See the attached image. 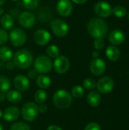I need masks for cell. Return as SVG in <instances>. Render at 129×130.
Instances as JSON below:
<instances>
[{
	"mask_svg": "<svg viewBox=\"0 0 129 130\" xmlns=\"http://www.w3.org/2000/svg\"><path fill=\"white\" fill-rule=\"evenodd\" d=\"M106 56L110 61L116 62L119 59L121 52L116 46H109L106 50Z\"/></svg>",
	"mask_w": 129,
	"mask_h": 130,
	"instance_id": "ac0fdd59",
	"label": "cell"
},
{
	"mask_svg": "<svg viewBox=\"0 0 129 130\" xmlns=\"http://www.w3.org/2000/svg\"><path fill=\"white\" fill-rule=\"evenodd\" d=\"M5 2H6V0H0V6L3 5L5 3Z\"/></svg>",
	"mask_w": 129,
	"mask_h": 130,
	"instance_id": "b9f144b4",
	"label": "cell"
},
{
	"mask_svg": "<svg viewBox=\"0 0 129 130\" xmlns=\"http://www.w3.org/2000/svg\"><path fill=\"white\" fill-rule=\"evenodd\" d=\"M128 20H129V12H128Z\"/></svg>",
	"mask_w": 129,
	"mask_h": 130,
	"instance_id": "7dc6e473",
	"label": "cell"
},
{
	"mask_svg": "<svg viewBox=\"0 0 129 130\" xmlns=\"http://www.w3.org/2000/svg\"><path fill=\"white\" fill-rule=\"evenodd\" d=\"M109 40L113 46L122 44L125 40V34L119 29L113 30L109 35Z\"/></svg>",
	"mask_w": 129,
	"mask_h": 130,
	"instance_id": "9a60e30c",
	"label": "cell"
},
{
	"mask_svg": "<svg viewBox=\"0 0 129 130\" xmlns=\"http://www.w3.org/2000/svg\"><path fill=\"white\" fill-rule=\"evenodd\" d=\"M87 31L94 38H103L108 32V24L101 18H93L87 23Z\"/></svg>",
	"mask_w": 129,
	"mask_h": 130,
	"instance_id": "6da1fadb",
	"label": "cell"
},
{
	"mask_svg": "<svg viewBox=\"0 0 129 130\" xmlns=\"http://www.w3.org/2000/svg\"><path fill=\"white\" fill-rule=\"evenodd\" d=\"M114 81L111 77L105 76L101 78L97 83L96 88H97L98 91L101 94H109L111 92L114 88Z\"/></svg>",
	"mask_w": 129,
	"mask_h": 130,
	"instance_id": "9c48e42d",
	"label": "cell"
},
{
	"mask_svg": "<svg viewBox=\"0 0 129 130\" xmlns=\"http://www.w3.org/2000/svg\"><path fill=\"white\" fill-rule=\"evenodd\" d=\"M12 1H18V0H12Z\"/></svg>",
	"mask_w": 129,
	"mask_h": 130,
	"instance_id": "bcb514c9",
	"label": "cell"
},
{
	"mask_svg": "<svg viewBox=\"0 0 129 130\" xmlns=\"http://www.w3.org/2000/svg\"><path fill=\"white\" fill-rule=\"evenodd\" d=\"M36 78V83L40 89H46L51 85V78L46 75L40 74Z\"/></svg>",
	"mask_w": 129,
	"mask_h": 130,
	"instance_id": "ffe728a7",
	"label": "cell"
},
{
	"mask_svg": "<svg viewBox=\"0 0 129 130\" xmlns=\"http://www.w3.org/2000/svg\"><path fill=\"white\" fill-rule=\"evenodd\" d=\"M99 53H98V51H94L93 52V53H92V56L94 57V59H97V58H98L99 57Z\"/></svg>",
	"mask_w": 129,
	"mask_h": 130,
	"instance_id": "60d3db41",
	"label": "cell"
},
{
	"mask_svg": "<svg viewBox=\"0 0 129 130\" xmlns=\"http://www.w3.org/2000/svg\"><path fill=\"white\" fill-rule=\"evenodd\" d=\"M8 40V34L4 29L0 28V45H4Z\"/></svg>",
	"mask_w": 129,
	"mask_h": 130,
	"instance_id": "d6a6232c",
	"label": "cell"
},
{
	"mask_svg": "<svg viewBox=\"0 0 129 130\" xmlns=\"http://www.w3.org/2000/svg\"><path fill=\"white\" fill-rule=\"evenodd\" d=\"M53 67L56 73L60 75L65 74L70 68V61L65 56H59L54 60Z\"/></svg>",
	"mask_w": 129,
	"mask_h": 130,
	"instance_id": "ba28073f",
	"label": "cell"
},
{
	"mask_svg": "<svg viewBox=\"0 0 129 130\" xmlns=\"http://www.w3.org/2000/svg\"><path fill=\"white\" fill-rule=\"evenodd\" d=\"M51 29L53 34L58 37H65L69 31L68 24L62 19H54L50 23Z\"/></svg>",
	"mask_w": 129,
	"mask_h": 130,
	"instance_id": "8992f818",
	"label": "cell"
},
{
	"mask_svg": "<svg viewBox=\"0 0 129 130\" xmlns=\"http://www.w3.org/2000/svg\"><path fill=\"white\" fill-rule=\"evenodd\" d=\"M7 100L11 104H18L22 100V95L20 91L17 90H11L7 92L5 95Z\"/></svg>",
	"mask_w": 129,
	"mask_h": 130,
	"instance_id": "7402d4cb",
	"label": "cell"
},
{
	"mask_svg": "<svg viewBox=\"0 0 129 130\" xmlns=\"http://www.w3.org/2000/svg\"><path fill=\"white\" fill-rule=\"evenodd\" d=\"M58 13L63 17L69 16L73 11V5L71 0H59L56 5Z\"/></svg>",
	"mask_w": 129,
	"mask_h": 130,
	"instance_id": "4fadbf2b",
	"label": "cell"
},
{
	"mask_svg": "<svg viewBox=\"0 0 129 130\" xmlns=\"http://www.w3.org/2000/svg\"><path fill=\"white\" fill-rule=\"evenodd\" d=\"M21 115L23 119L27 122H33L38 116V106L36 103H26L21 109Z\"/></svg>",
	"mask_w": 129,
	"mask_h": 130,
	"instance_id": "5b68a950",
	"label": "cell"
},
{
	"mask_svg": "<svg viewBox=\"0 0 129 130\" xmlns=\"http://www.w3.org/2000/svg\"><path fill=\"white\" fill-rule=\"evenodd\" d=\"M54 105L60 110H66L69 108L72 104V96L71 94L63 89L56 91L52 97Z\"/></svg>",
	"mask_w": 129,
	"mask_h": 130,
	"instance_id": "3957f363",
	"label": "cell"
},
{
	"mask_svg": "<svg viewBox=\"0 0 129 130\" xmlns=\"http://www.w3.org/2000/svg\"><path fill=\"white\" fill-rule=\"evenodd\" d=\"M27 75H28V78H31V79H33L37 77V72H36L35 69H31L27 73Z\"/></svg>",
	"mask_w": 129,
	"mask_h": 130,
	"instance_id": "e575fe53",
	"label": "cell"
},
{
	"mask_svg": "<svg viewBox=\"0 0 129 130\" xmlns=\"http://www.w3.org/2000/svg\"><path fill=\"white\" fill-rule=\"evenodd\" d=\"M6 96L4 93H0V102H2L5 100Z\"/></svg>",
	"mask_w": 129,
	"mask_h": 130,
	"instance_id": "ab89813d",
	"label": "cell"
},
{
	"mask_svg": "<svg viewBox=\"0 0 129 130\" xmlns=\"http://www.w3.org/2000/svg\"><path fill=\"white\" fill-rule=\"evenodd\" d=\"M0 130H4V128H3V126L0 123Z\"/></svg>",
	"mask_w": 129,
	"mask_h": 130,
	"instance_id": "f6af8a7d",
	"label": "cell"
},
{
	"mask_svg": "<svg viewBox=\"0 0 129 130\" xmlns=\"http://www.w3.org/2000/svg\"><path fill=\"white\" fill-rule=\"evenodd\" d=\"M0 24L4 30H10L12 28L14 24L13 17L9 14H4L0 19Z\"/></svg>",
	"mask_w": 129,
	"mask_h": 130,
	"instance_id": "44dd1931",
	"label": "cell"
},
{
	"mask_svg": "<svg viewBox=\"0 0 129 130\" xmlns=\"http://www.w3.org/2000/svg\"><path fill=\"white\" fill-rule=\"evenodd\" d=\"M38 111H39V113H46L47 111V107H46V105L42 104L40 106H38Z\"/></svg>",
	"mask_w": 129,
	"mask_h": 130,
	"instance_id": "d590c367",
	"label": "cell"
},
{
	"mask_svg": "<svg viewBox=\"0 0 129 130\" xmlns=\"http://www.w3.org/2000/svg\"><path fill=\"white\" fill-rule=\"evenodd\" d=\"M83 86L85 89L87 90H94L96 86H97V82L94 78H88L84 79V81L83 82Z\"/></svg>",
	"mask_w": 129,
	"mask_h": 130,
	"instance_id": "4dcf8cb0",
	"label": "cell"
},
{
	"mask_svg": "<svg viewBox=\"0 0 129 130\" xmlns=\"http://www.w3.org/2000/svg\"><path fill=\"white\" fill-rule=\"evenodd\" d=\"M87 0H71V2L76 3V4H78V5H81V4H84L87 2Z\"/></svg>",
	"mask_w": 129,
	"mask_h": 130,
	"instance_id": "f35d334b",
	"label": "cell"
},
{
	"mask_svg": "<svg viewBox=\"0 0 129 130\" xmlns=\"http://www.w3.org/2000/svg\"><path fill=\"white\" fill-rule=\"evenodd\" d=\"M11 88V82L5 76H0V93H6Z\"/></svg>",
	"mask_w": 129,
	"mask_h": 130,
	"instance_id": "d4e9b609",
	"label": "cell"
},
{
	"mask_svg": "<svg viewBox=\"0 0 129 130\" xmlns=\"http://www.w3.org/2000/svg\"><path fill=\"white\" fill-rule=\"evenodd\" d=\"M94 46L97 50H101L105 46V42L103 38L95 39L94 41Z\"/></svg>",
	"mask_w": 129,
	"mask_h": 130,
	"instance_id": "1f68e13d",
	"label": "cell"
},
{
	"mask_svg": "<svg viewBox=\"0 0 129 130\" xmlns=\"http://www.w3.org/2000/svg\"><path fill=\"white\" fill-rule=\"evenodd\" d=\"M33 58L32 53L25 49L17 50L13 56V62L15 66L21 69H27L33 64Z\"/></svg>",
	"mask_w": 129,
	"mask_h": 130,
	"instance_id": "7a4b0ae2",
	"label": "cell"
},
{
	"mask_svg": "<svg viewBox=\"0 0 129 130\" xmlns=\"http://www.w3.org/2000/svg\"><path fill=\"white\" fill-rule=\"evenodd\" d=\"M10 130H31V129L28 124L24 122H17L11 126Z\"/></svg>",
	"mask_w": 129,
	"mask_h": 130,
	"instance_id": "f546056e",
	"label": "cell"
},
{
	"mask_svg": "<svg viewBox=\"0 0 129 130\" xmlns=\"http://www.w3.org/2000/svg\"><path fill=\"white\" fill-rule=\"evenodd\" d=\"M20 110L17 107L11 106L7 107L3 113V119L7 122H12L16 120L20 117Z\"/></svg>",
	"mask_w": 129,
	"mask_h": 130,
	"instance_id": "e0dca14e",
	"label": "cell"
},
{
	"mask_svg": "<svg viewBox=\"0 0 129 130\" xmlns=\"http://www.w3.org/2000/svg\"><path fill=\"white\" fill-rule=\"evenodd\" d=\"M106 69V65L104 60L100 58L94 59L90 63V72L96 75L100 76L103 75Z\"/></svg>",
	"mask_w": 129,
	"mask_h": 130,
	"instance_id": "7c38bea8",
	"label": "cell"
},
{
	"mask_svg": "<svg viewBox=\"0 0 129 130\" xmlns=\"http://www.w3.org/2000/svg\"><path fill=\"white\" fill-rule=\"evenodd\" d=\"M47 99V93L43 89L37 90L34 94V100L35 102L38 104H43Z\"/></svg>",
	"mask_w": 129,
	"mask_h": 130,
	"instance_id": "cb8c5ba5",
	"label": "cell"
},
{
	"mask_svg": "<svg viewBox=\"0 0 129 130\" xmlns=\"http://www.w3.org/2000/svg\"><path fill=\"white\" fill-rule=\"evenodd\" d=\"M46 53L48 55V57L56 59L59 56V49L57 46L54 44L49 45L46 48Z\"/></svg>",
	"mask_w": 129,
	"mask_h": 130,
	"instance_id": "484cf974",
	"label": "cell"
},
{
	"mask_svg": "<svg viewBox=\"0 0 129 130\" xmlns=\"http://www.w3.org/2000/svg\"><path fill=\"white\" fill-rule=\"evenodd\" d=\"M24 7L27 10H34L39 5L40 0H22Z\"/></svg>",
	"mask_w": 129,
	"mask_h": 130,
	"instance_id": "f1b7e54d",
	"label": "cell"
},
{
	"mask_svg": "<svg viewBox=\"0 0 129 130\" xmlns=\"http://www.w3.org/2000/svg\"><path fill=\"white\" fill-rule=\"evenodd\" d=\"M13 84L14 88L20 91H25L30 87V81L29 79L22 75H17L13 81Z\"/></svg>",
	"mask_w": 129,
	"mask_h": 130,
	"instance_id": "2e32d148",
	"label": "cell"
},
{
	"mask_svg": "<svg viewBox=\"0 0 129 130\" xmlns=\"http://www.w3.org/2000/svg\"><path fill=\"white\" fill-rule=\"evenodd\" d=\"M2 115H3V113H2V110L0 109V118H1L2 117Z\"/></svg>",
	"mask_w": 129,
	"mask_h": 130,
	"instance_id": "ee69618b",
	"label": "cell"
},
{
	"mask_svg": "<svg viewBox=\"0 0 129 130\" xmlns=\"http://www.w3.org/2000/svg\"><path fill=\"white\" fill-rule=\"evenodd\" d=\"M3 13H4V9L0 6V15H2Z\"/></svg>",
	"mask_w": 129,
	"mask_h": 130,
	"instance_id": "7bdbcfd3",
	"label": "cell"
},
{
	"mask_svg": "<svg viewBox=\"0 0 129 130\" xmlns=\"http://www.w3.org/2000/svg\"><path fill=\"white\" fill-rule=\"evenodd\" d=\"M95 13L103 18H106L113 14V8L106 2H99L94 6Z\"/></svg>",
	"mask_w": 129,
	"mask_h": 130,
	"instance_id": "30bf717a",
	"label": "cell"
},
{
	"mask_svg": "<svg viewBox=\"0 0 129 130\" xmlns=\"http://www.w3.org/2000/svg\"><path fill=\"white\" fill-rule=\"evenodd\" d=\"M6 66H7V69H8L12 70V69L15 67V65H14V63L13 62L8 61V63H7V65H6Z\"/></svg>",
	"mask_w": 129,
	"mask_h": 130,
	"instance_id": "8d00e7d4",
	"label": "cell"
},
{
	"mask_svg": "<svg viewBox=\"0 0 129 130\" xmlns=\"http://www.w3.org/2000/svg\"><path fill=\"white\" fill-rule=\"evenodd\" d=\"M47 130H63L62 128H60L59 126H55V125H51L49 126L48 128H47Z\"/></svg>",
	"mask_w": 129,
	"mask_h": 130,
	"instance_id": "74e56055",
	"label": "cell"
},
{
	"mask_svg": "<svg viewBox=\"0 0 129 130\" xmlns=\"http://www.w3.org/2000/svg\"><path fill=\"white\" fill-rule=\"evenodd\" d=\"M33 66L37 73L44 75L51 71L52 68V62L49 57L41 55L35 59L33 62Z\"/></svg>",
	"mask_w": 129,
	"mask_h": 130,
	"instance_id": "277c9868",
	"label": "cell"
},
{
	"mask_svg": "<svg viewBox=\"0 0 129 130\" xmlns=\"http://www.w3.org/2000/svg\"><path fill=\"white\" fill-rule=\"evenodd\" d=\"M87 104L90 107H96L99 106L101 102V96L97 91H90L87 94Z\"/></svg>",
	"mask_w": 129,
	"mask_h": 130,
	"instance_id": "d6986e66",
	"label": "cell"
},
{
	"mask_svg": "<svg viewBox=\"0 0 129 130\" xmlns=\"http://www.w3.org/2000/svg\"><path fill=\"white\" fill-rule=\"evenodd\" d=\"M13 57L12 50L8 46L0 47V59L4 62L10 61Z\"/></svg>",
	"mask_w": 129,
	"mask_h": 130,
	"instance_id": "603a6c76",
	"label": "cell"
},
{
	"mask_svg": "<svg viewBox=\"0 0 129 130\" xmlns=\"http://www.w3.org/2000/svg\"><path fill=\"white\" fill-rule=\"evenodd\" d=\"M84 130H101V127L97 123L91 122L85 126Z\"/></svg>",
	"mask_w": 129,
	"mask_h": 130,
	"instance_id": "836d02e7",
	"label": "cell"
},
{
	"mask_svg": "<svg viewBox=\"0 0 129 130\" xmlns=\"http://www.w3.org/2000/svg\"><path fill=\"white\" fill-rule=\"evenodd\" d=\"M18 22L24 28H30L35 25L36 17L30 11H23L19 14Z\"/></svg>",
	"mask_w": 129,
	"mask_h": 130,
	"instance_id": "8fae6325",
	"label": "cell"
},
{
	"mask_svg": "<svg viewBox=\"0 0 129 130\" xmlns=\"http://www.w3.org/2000/svg\"><path fill=\"white\" fill-rule=\"evenodd\" d=\"M8 37L11 43L16 47L23 46L27 40V34L25 31L21 28H14L11 30Z\"/></svg>",
	"mask_w": 129,
	"mask_h": 130,
	"instance_id": "52a82bcc",
	"label": "cell"
},
{
	"mask_svg": "<svg viewBox=\"0 0 129 130\" xmlns=\"http://www.w3.org/2000/svg\"><path fill=\"white\" fill-rule=\"evenodd\" d=\"M113 14L116 17L119 18H122L126 15L127 10L125 7H124L123 5H116L113 8Z\"/></svg>",
	"mask_w": 129,
	"mask_h": 130,
	"instance_id": "4316f807",
	"label": "cell"
},
{
	"mask_svg": "<svg viewBox=\"0 0 129 130\" xmlns=\"http://www.w3.org/2000/svg\"><path fill=\"white\" fill-rule=\"evenodd\" d=\"M33 39L36 44L40 46H45L49 43L51 40V34L45 29H39L34 33Z\"/></svg>",
	"mask_w": 129,
	"mask_h": 130,
	"instance_id": "5bb4252c",
	"label": "cell"
},
{
	"mask_svg": "<svg viewBox=\"0 0 129 130\" xmlns=\"http://www.w3.org/2000/svg\"><path fill=\"white\" fill-rule=\"evenodd\" d=\"M84 94V89L81 85H75L71 89V95L72 96V98H75L77 99L81 98V97H83Z\"/></svg>",
	"mask_w": 129,
	"mask_h": 130,
	"instance_id": "83f0119b",
	"label": "cell"
}]
</instances>
